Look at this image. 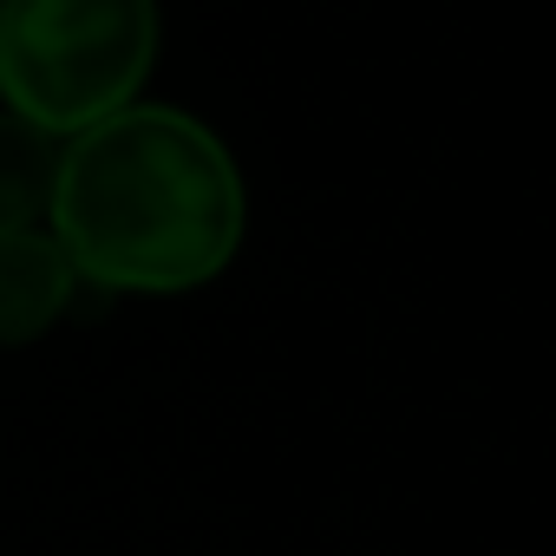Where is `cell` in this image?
<instances>
[{
  "label": "cell",
  "instance_id": "cell-3",
  "mask_svg": "<svg viewBox=\"0 0 556 556\" xmlns=\"http://www.w3.org/2000/svg\"><path fill=\"white\" fill-rule=\"evenodd\" d=\"M79 275L47 229L0 236V348H34L73 308Z\"/></svg>",
  "mask_w": 556,
  "mask_h": 556
},
{
  "label": "cell",
  "instance_id": "cell-2",
  "mask_svg": "<svg viewBox=\"0 0 556 556\" xmlns=\"http://www.w3.org/2000/svg\"><path fill=\"white\" fill-rule=\"evenodd\" d=\"M157 60V0H0V112L79 138L138 105Z\"/></svg>",
  "mask_w": 556,
  "mask_h": 556
},
{
  "label": "cell",
  "instance_id": "cell-1",
  "mask_svg": "<svg viewBox=\"0 0 556 556\" xmlns=\"http://www.w3.org/2000/svg\"><path fill=\"white\" fill-rule=\"evenodd\" d=\"M47 236L105 295H190L236 262L249 190L229 144L177 105H125L60 144Z\"/></svg>",
  "mask_w": 556,
  "mask_h": 556
},
{
  "label": "cell",
  "instance_id": "cell-4",
  "mask_svg": "<svg viewBox=\"0 0 556 556\" xmlns=\"http://www.w3.org/2000/svg\"><path fill=\"white\" fill-rule=\"evenodd\" d=\"M53 177H60V138L34 131L14 112H0V236L47 229Z\"/></svg>",
  "mask_w": 556,
  "mask_h": 556
}]
</instances>
